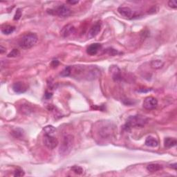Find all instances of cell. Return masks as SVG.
<instances>
[{
  "label": "cell",
  "instance_id": "4",
  "mask_svg": "<svg viewBox=\"0 0 177 177\" xmlns=\"http://www.w3.org/2000/svg\"><path fill=\"white\" fill-rule=\"evenodd\" d=\"M148 122V118L141 115H135L129 117L127 123L125 125L126 130H130L132 127H141L145 125Z\"/></svg>",
  "mask_w": 177,
  "mask_h": 177
},
{
  "label": "cell",
  "instance_id": "24",
  "mask_svg": "<svg viewBox=\"0 0 177 177\" xmlns=\"http://www.w3.org/2000/svg\"><path fill=\"white\" fill-rule=\"evenodd\" d=\"M20 55V52L19 50L17 49H13L8 54V57H18Z\"/></svg>",
  "mask_w": 177,
  "mask_h": 177
},
{
  "label": "cell",
  "instance_id": "16",
  "mask_svg": "<svg viewBox=\"0 0 177 177\" xmlns=\"http://www.w3.org/2000/svg\"><path fill=\"white\" fill-rule=\"evenodd\" d=\"M145 145L148 147H151V148H156L158 146V141L154 138L152 136H148L145 140Z\"/></svg>",
  "mask_w": 177,
  "mask_h": 177
},
{
  "label": "cell",
  "instance_id": "10",
  "mask_svg": "<svg viewBox=\"0 0 177 177\" xmlns=\"http://www.w3.org/2000/svg\"><path fill=\"white\" fill-rule=\"evenodd\" d=\"M118 12L122 17L125 19H132L134 16L133 11L129 7H119L118 8Z\"/></svg>",
  "mask_w": 177,
  "mask_h": 177
},
{
  "label": "cell",
  "instance_id": "14",
  "mask_svg": "<svg viewBox=\"0 0 177 177\" xmlns=\"http://www.w3.org/2000/svg\"><path fill=\"white\" fill-rule=\"evenodd\" d=\"M101 49V45L98 43L92 44L90 46H89V47L87 49V53L89 56H95L98 53V52L99 51V50Z\"/></svg>",
  "mask_w": 177,
  "mask_h": 177
},
{
  "label": "cell",
  "instance_id": "20",
  "mask_svg": "<svg viewBox=\"0 0 177 177\" xmlns=\"http://www.w3.org/2000/svg\"><path fill=\"white\" fill-rule=\"evenodd\" d=\"M45 135L53 136L56 132V129L52 125H47L43 129Z\"/></svg>",
  "mask_w": 177,
  "mask_h": 177
},
{
  "label": "cell",
  "instance_id": "3",
  "mask_svg": "<svg viewBox=\"0 0 177 177\" xmlns=\"http://www.w3.org/2000/svg\"><path fill=\"white\" fill-rule=\"evenodd\" d=\"M73 144H74V136L73 135L66 134L64 136L59 149L60 154L62 156L69 154L73 149Z\"/></svg>",
  "mask_w": 177,
  "mask_h": 177
},
{
  "label": "cell",
  "instance_id": "6",
  "mask_svg": "<svg viewBox=\"0 0 177 177\" xmlns=\"http://www.w3.org/2000/svg\"><path fill=\"white\" fill-rule=\"evenodd\" d=\"M48 13H50V14L53 15H56L60 17H67L71 15V11L69 8V7L67 6L64 5V4H61L56 9H50V10H48Z\"/></svg>",
  "mask_w": 177,
  "mask_h": 177
},
{
  "label": "cell",
  "instance_id": "8",
  "mask_svg": "<svg viewBox=\"0 0 177 177\" xmlns=\"http://www.w3.org/2000/svg\"><path fill=\"white\" fill-rule=\"evenodd\" d=\"M158 105V100L156 98L149 96V97L146 98L143 101V107L145 109L148 110H152L154 109Z\"/></svg>",
  "mask_w": 177,
  "mask_h": 177
},
{
  "label": "cell",
  "instance_id": "18",
  "mask_svg": "<svg viewBox=\"0 0 177 177\" xmlns=\"http://www.w3.org/2000/svg\"><path fill=\"white\" fill-rule=\"evenodd\" d=\"M176 140L174 138H166L164 141V145L166 148H171L176 146Z\"/></svg>",
  "mask_w": 177,
  "mask_h": 177
},
{
  "label": "cell",
  "instance_id": "23",
  "mask_svg": "<svg viewBox=\"0 0 177 177\" xmlns=\"http://www.w3.org/2000/svg\"><path fill=\"white\" fill-rule=\"evenodd\" d=\"M60 74H61L62 76H64V77L69 76V75H71V66H67V67H66L63 71H62Z\"/></svg>",
  "mask_w": 177,
  "mask_h": 177
},
{
  "label": "cell",
  "instance_id": "27",
  "mask_svg": "<svg viewBox=\"0 0 177 177\" xmlns=\"http://www.w3.org/2000/svg\"><path fill=\"white\" fill-rule=\"evenodd\" d=\"M21 17H22V10L20 8H18L17 11H16L15 15L14 16V20H19Z\"/></svg>",
  "mask_w": 177,
  "mask_h": 177
},
{
  "label": "cell",
  "instance_id": "30",
  "mask_svg": "<svg viewBox=\"0 0 177 177\" xmlns=\"http://www.w3.org/2000/svg\"><path fill=\"white\" fill-rule=\"evenodd\" d=\"M44 96H45L46 98H47V99H49L50 98H51L52 93H50V92H49V91H46L45 94H44Z\"/></svg>",
  "mask_w": 177,
  "mask_h": 177
},
{
  "label": "cell",
  "instance_id": "29",
  "mask_svg": "<svg viewBox=\"0 0 177 177\" xmlns=\"http://www.w3.org/2000/svg\"><path fill=\"white\" fill-rule=\"evenodd\" d=\"M50 65H51L53 68H56L57 66L59 65V61L57 60H53L51 62Z\"/></svg>",
  "mask_w": 177,
  "mask_h": 177
},
{
  "label": "cell",
  "instance_id": "31",
  "mask_svg": "<svg viewBox=\"0 0 177 177\" xmlns=\"http://www.w3.org/2000/svg\"><path fill=\"white\" fill-rule=\"evenodd\" d=\"M6 47H3V46H2V45L0 46V53H1V54H3L4 53H5V52H6Z\"/></svg>",
  "mask_w": 177,
  "mask_h": 177
},
{
  "label": "cell",
  "instance_id": "13",
  "mask_svg": "<svg viewBox=\"0 0 177 177\" xmlns=\"http://www.w3.org/2000/svg\"><path fill=\"white\" fill-rule=\"evenodd\" d=\"M110 71L112 75V78L114 81L118 82L121 80L122 76H121V71L117 66H112L111 67H110Z\"/></svg>",
  "mask_w": 177,
  "mask_h": 177
},
{
  "label": "cell",
  "instance_id": "32",
  "mask_svg": "<svg viewBox=\"0 0 177 177\" xmlns=\"http://www.w3.org/2000/svg\"><path fill=\"white\" fill-rule=\"evenodd\" d=\"M67 3L70 4H77L79 3V2L78 1H67Z\"/></svg>",
  "mask_w": 177,
  "mask_h": 177
},
{
  "label": "cell",
  "instance_id": "11",
  "mask_svg": "<svg viewBox=\"0 0 177 177\" xmlns=\"http://www.w3.org/2000/svg\"><path fill=\"white\" fill-rule=\"evenodd\" d=\"M75 29L73 25L72 24H66L64 26L63 29H62L60 31L61 35L63 38H69V37L73 35L75 33Z\"/></svg>",
  "mask_w": 177,
  "mask_h": 177
},
{
  "label": "cell",
  "instance_id": "25",
  "mask_svg": "<svg viewBox=\"0 0 177 177\" xmlns=\"http://www.w3.org/2000/svg\"><path fill=\"white\" fill-rule=\"evenodd\" d=\"M71 170L76 174H82L83 173V169L80 166H73L71 167Z\"/></svg>",
  "mask_w": 177,
  "mask_h": 177
},
{
  "label": "cell",
  "instance_id": "19",
  "mask_svg": "<svg viewBox=\"0 0 177 177\" xmlns=\"http://www.w3.org/2000/svg\"><path fill=\"white\" fill-rule=\"evenodd\" d=\"M150 66L154 69H160L164 66V62L160 60H155L151 62Z\"/></svg>",
  "mask_w": 177,
  "mask_h": 177
},
{
  "label": "cell",
  "instance_id": "15",
  "mask_svg": "<svg viewBox=\"0 0 177 177\" xmlns=\"http://www.w3.org/2000/svg\"><path fill=\"white\" fill-rule=\"evenodd\" d=\"M162 169H163L162 165L160 164H158V163H151V164H149L147 166V170L149 172H151V173L160 171V170Z\"/></svg>",
  "mask_w": 177,
  "mask_h": 177
},
{
  "label": "cell",
  "instance_id": "33",
  "mask_svg": "<svg viewBox=\"0 0 177 177\" xmlns=\"http://www.w3.org/2000/svg\"><path fill=\"white\" fill-rule=\"evenodd\" d=\"M176 163H174V164H172V165H170V166H172V167H173V168L174 169H176Z\"/></svg>",
  "mask_w": 177,
  "mask_h": 177
},
{
  "label": "cell",
  "instance_id": "5",
  "mask_svg": "<svg viewBox=\"0 0 177 177\" xmlns=\"http://www.w3.org/2000/svg\"><path fill=\"white\" fill-rule=\"evenodd\" d=\"M38 40V35L35 33H29L23 35L19 40L20 47L24 49H31L36 44Z\"/></svg>",
  "mask_w": 177,
  "mask_h": 177
},
{
  "label": "cell",
  "instance_id": "1",
  "mask_svg": "<svg viewBox=\"0 0 177 177\" xmlns=\"http://www.w3.org/2000/svg\"><path fill=\"white\" fill-rule=\"evenodd\" d=\"M71 75L76 78L92 80L100 76V71L95 66H75L71 67Z\"/></svg>",
  "mask_w": 177,
  "mask_h": 177
},
{
  "label": "cell",
  "instance_id": "28",
  "mask_svg": "<svg viewBox=\"0 0 177 177\" xmlns=\"http://www.w3.org/2000/svg\"><path fill=\"white\" fill-rule=\"evenodd\" d=\"M168 6L170 8L176 9L177 8V2L175 0H170L168 2Z\"/></svg>",
  "mask_w": 177,
  "mask_h": 177
},
{
  "label": "cell",
  "instance_id": "22",
  "mask_svg": "<svg viewBox=\"0 0 177 177\" xmlns=\"http://www.w3.org/2000/svg\"><path fill=\"white\" fill-rule=\"evenodd\" d=\"M21 111L23 114L29 115L30 113H31L33 111L32 108L29 106V105H22L21 107Z\"/></svg>",
  "mask_w": 177,
  "mask_h": 177
},
{
  "label": "cell",
  "instance_id": "9",
  "mask_svg": "<svg viewBox=\"0 0 177 177\" xmlns=\"http://www.w3.org/2000/svg\"><path fill=\"white\" fill-rule=\"evenodd\" d=\"M101 28H102V24L100 22H98L95 24H93L88 32V35H87L88 38L91 39L95 38L100 32Z\"/></svg>",
  "mask_w": 177,
  "mask_h": 177
},
{
  "label": "cell",
  "instance_id": "21",
  "mask_svg": "<svg viewBox=\"0 0 177 177\" xmlns=\"http://www.w3.org/2000/svg\"><path fill=\"white\" fill-rule=\"evenodd\" d=\"M12 135L16 139H22L24 136V131H23L22 129L17 128L15 129L12 132Z\"/></svg>",
  "mask_w": 177,
  "mask_h": 177
},
{
  "label": "cell",
  "instance_id": "2",
  "mask_svg": "<svg viewBox=\"0 0 177 177\" xmlns=\"http://www.w3.org/2000/svg\"><path fill=\"white\" fill-rule=\"evenodd\" d=\"M116 127L110 121H100L97 127L98 133L104 139H109L113 136Z\"/></svg>",
  "mask_w": 177,
  "mask_h": 177
},
{
  "label": "cell",
  "instance_id": "12",
  "mask_svg": "<svg viewBox=\"0 0 177 177\" xmlns=\"http://www.w3.org/2000/svg\"><path fill=\"white\" fill-rule=\"evenodd\" d=\"M28 89L26 84H24L22 82H15L13 85V90L16 93H25Z\"/></svg>",
  "mask_w": 177,
  "mask_h": 177
},
{
  "label": "cell",
  "instance_id": "7",
  "mask_svg": "<svg viewBox=\"0 0 177 177\" xmlns=\"http://www.w3.org/2000/svg\"><path fill=\"white\" fill-rule=\"evenodd\" d=\"M44 142L46 147L50 149H53L58 145V141L54 136L45 135Z\"/></svg>",
  "mask_w": 177,
  "mask_h": 177
},
{
  "label": "cell",
  "instance_id": "17",
  "mask_svg": "<svg viewBox=\"0 0 177 177\" xmlns=\"http://www.w3.org/2000/svg\"><path fill=\"white\" fill-rule=\"evenodd\" d=\"M15 30V27L13 26H11V25H4L2 27L1 29V31L2 33L4 34V35H10L12 33L14 32Z\"/></svg>",
  "mask_w": 177,
  "mask_h": 177
},
{
  "label": "cell",
  "instance_id": "26",
  "mask_svg": "<svg viewBox=\"0 0 177 177\" xmlns=\"http://www.w3.org/2000/svg\"><path fill=\"white\" fill-rule=\"evenodd\" d=\"M24 176V172L23 171L22 169L18 168L15 170L14 176L19 177V176Z\"/></svg>",
  "mask_w": 177,
  "mask_h": 177
}]
</instances>
